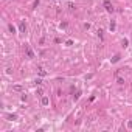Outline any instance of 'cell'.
Returning a JSON list of instances; mask_svg holds the SVG:
<instances>
[{
    "instance_id": "cell-9",
    "label": "cell",
    "mask_w": 132,
    "mask_h": 132,
    "mask_svg": "<svg viewBox=\"0 0 132 132\" xmlns=\"http://www.w3.org/2000/svg\"><path fill=\"white\" fill-rule=\"evenodd\" d=\"M127 126H129V127H132V121H129V123H127Z\"/></svg>"
},
{
    "instance_id": "cell-4",
    "label": "cell",
    "mask_w": 132,
    "mask_h": 132,
    "mask_svg": "<svg viewBox=\"0 0 132 132\" xmlns=\"http://www.w3.org/2000/svg\"><path fill=\"white\" fill-rule=\"evenodd\" d=\"M117 61H120V54H117V56L112 58V62H117Z\"/></svg>"
},
{
    "instance_id": "cell-1",
    "label": "cell",
    "mask_w": 132,
    "mask_h": 132,
    "mask_svg": "<svg viewBox=\"0 0 132 132\" xmlns=\"http://www.w3.org/2000/svg\"><path fill=\"white\" fill-rule=\"evenodd\" d=\"M104 8H106L107 13H114V6H112V3L109 0H104Z\"/></svg>"
},
{
    "instance_id": "cell-2",
    "label": "cell",
    "mask_w": 132,
    "mask_h": 132,
    "mask_svg": "<svg viewBox=\"0 0 132 132\" xmlns=\"http://www.w3.org/2000/svg\"><path fill=\"white\" fill-rule=\"evenodd\" d=\"M19 30H20V33H25V31H27V25H25V22H20V23H19Z\"/></svg>"
},
{
    "instance_id": "cell-7",
    "label": "cell",
    "mask_w": 132,
    "mask_h": 132,
    "mask_svg": "<svg viewBox=\"0 0 132 132\" xmlns=\"http://www.w3.org/2000/svg\"><path fill=\"white\" fill-rule=\"evenodd\" d=\"M27 53H28L30 58H33V53H31V50H30V48H27Z\"/></svg>"
},
{
    "instance_id": "cell-6",
    "label": "cell",
    "mask_w": 132,
    "mask_h": 132,
    "mask_svg": "<svg viewBox=\"0 0 132 132\" xmlns=\"http://www.w3.org/2000/svg\"><path fill=\"white\" fill-rule=\"evenodd\" d=\"M16 118H17L16 115H8V120H11V121H13V120H16Z\"/></svg>"
},
{
    "instance_id": "cell-5",
    "label": "cell",
    "mask_w": 132,
    "mask_h": 132,
    "mask_svg": "<svg viewBox=\"0 0 132 132\" xmlns=\"http://www.w3.org/2000/svg\"><path fill=\"white\" fill-rule=\"evenodd\" d=\"M8 28H9V31H11V33H16V28H14V27H13V25H11V23H9V25H8Z\"/></svg>"
},
{
    "instance_id": "cell-8",
    "label": "cell",
    "mask_w": 132,
    "mask_h": 132,
    "mask_svg": "<svg viewBox=\"0 0 132 132\" xmlns=\"http://www.w3.org/2000/svg\"><path fill=\"white\" fill-rule=\"evenodd\" d=\"M110 30H112V31L115 30V22H112V23H110Z\"/></svg>"
},
{
    "instance_id": "cell-3",
    "label": "cell",
    "mask_w": 132,
    "mask_h": 132,
    "mask_svg": "<svg viewBox=\"0 0 132 132\" xmlns=\"http://www.w3.org/2000/svg\"><path fill=\"white\" fill-rule=\"evenodd\" d=\"M48 103H50V101H48V98H47V97H44V98H42V106H48Z\"/></svg>"
}]
</instances>
